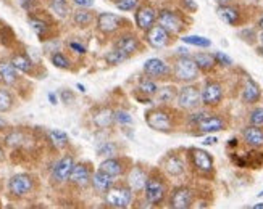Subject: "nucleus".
Masks as SVG:
<instances>
[{
    "label": "nucleus",
    "instance_id": "f257e3e1",
    "mask_svg": "<svg viewBox=\"0 0 263 209\" xmlns=\"http://www.w3.org/2000/svg\"><path fill=\"white\" fill-rule=\"evenodd\" d=\"M199 66L194 61V58H191L189 55L186 56H179L175 66H173V73L175 77L178 80H182V82H191V80H196L199 77Z\"/></svg>",
    "mask_w": 263,
    "mask_h": 209
},
{
    "label": "nucleus",
    "instance_id": "f03ea898",
    "mask_svg": "<svg viewBox=\"0 0 263 209\" xmlns=\"http://www.w3.org/2000/svg\"><path fill=\"white\" fill-rule=\"evenodd\" d=\"M176 101L182 110H196L202 103V92L196 86H184L179 89Z\"/></svg>",
    "mask_w": 263,
    "mask_h": 209
},
{
    "label": "nucleus",
    "instance_id": "7ed1b4c3",
    "mask_svg": "<svg viewBox=\"0 0 263 209\" xmlns=\"http://www.w3.org/2000/svg\"><path fill=\"white\" fill-rule=\"evenodd\" d=\"M105 201L108 206L124 209L128 207L133 201V189L129 187H111L105 193Z\"/></svg>",
    "mask_w": 263,
    "mask_h": 209
},
{
    "label": "nucleus",
    "instance_id": "20e7f679",
    "mask_svg": "<svg viewBox=\"0 0 263 209\" xmlns=\"http://www.w3.org/2000/svg\"><path fill=\"white\" fill-rule=\"evenodd\" d=\"M157 23L162 28H165L170 34H179L184 28V21H182L181 15H178L173 10H160L158 16H157Z\"/></svg>",
    "mask_w": 263,
    "mask_h": 209
},
{
    "label": "nucleus",
    "instance_id": "39448f33",
    "mask_svg": "<svg viewBox=\"0 0 263 209\" xmlns=\"http://www.w3.org/2000/svg\"><path fill=\"white\" fill-rule=\"evenodd\" d=\"M165 193H166V187L162 180L155 177L147 179L144 185V196L148 204H160L165 198Z\"/></svg>",
    "mask_w": 263,
    "mask_h": 209
},
{
    "label": "nucleus",
    "instance_id": "423d86ee",
    "mask_svg": "<svg viewBox=\"0 0 263 209\" xmlns=\"http://www.w3.org/2000/svg\"><path fill=\"white\" fill-rule=\"evenodd\" d=\"M34 189V180L28 174H16L8 180V192L13 196H26L32 192Z\"/></svg>",
    "mask_w": 263,
    "mask_h": 209
},
{
    "label": "nucleus",
    "instance_id": "0eeeda50",
    "mask_svg": "<svg viewBox=\"0 0 263 209\" xmlns=\"http://www.w3.org/2000/svg\"><path fill=\"white\" fill-rule=\"evenodd\" d=\"M145 121L147 124L152 127L155 131H171V127H173V121H171V116L168 114V111L165 110H151L145 116Z\"/></svg>",
    "mask_w": 263,
    "mask_h": 209
},
{
    "label": "nucleus",
    "instance_id": "6e6552de",
    "mask_svg": "<svg viewBox=\"0 0 263 209\" xmlns=\"http://www.w3.org/2000/svg\"><path fill=\"white\" fill-rule=\"evenodd\" d=\"M74 164H76L74 158L70 156V155L60 158L53 164V168H52V179H53V182H57V183L66 182L68 179H70V174H71Z\"/></svg>",
    "mask_w": 263,
    "mask_h": 209
},
{
    "label": "nucleus",
    "instance_id": "1a4fd4ad",
    "mask_svg": "<svg viewBox=\"0 0 263 209\" xmlns=\"http://www.w3.org/2000/svg\"><path fill=\"white\" fill-rule=\"evenodd\" d=\"M123 25H126V21L115 13H107V11H104V13H99L97 16V28L104 34L117 32Z\"/></svg>",
    "mask_w": 263,
    "mask_h": 209
},
{
    "label": "nucleus",
    "instance_id": "9d476101",
    "mask_svg": "<svg viewBox=\"0 0 263 209\" xmlns=\"http://www.w3.org/2000/svg\"><path fill=\"white\" fill-rule=\"evenodd\" d=\"M157 10L152 5H141L136 11V25L141 31H148L157 21Z\"/></svg>",
    "mask_w": 263,
    "mask_h": 209
},
{
    "label": "nucleus",
    "instance_id": "9b49d317",
    "mask_svg": "<svg viewBox=\"0 0 263 209\" xmlns=\"http://www.w3.org/2000/svg\"><path fill=\"white\" fill-rule=\"evenodd\" d=\"M194 201V193L187 187H178L170 196V206L173 209H189Z\"/></svg>",
    "mask_w": 263,
    "mask_h": 209
},
{
    "label": "nucleus",
    "instance_id": "f8f14e48",
    "mask_svg": "<svg viewBox=\"0 0 263 209\" xmlns=\"http://www.w3.org/2000/svg\"><path fill=\"white\" fill-rule=\"evenodd\" d=\"M223 98V87L218 82H213V80H209L205 82L203 89H202V103L205 107H215L218 104Z\"/></svg>",
    "mask_w": 263,
    "mask_h": 209
},
{
    "label": "nucleus",
    "instance_id": "ddd939ff",
    "mask_svg": "<svg viewBox=\"0 0 263 209\" xmlns=\"http://www.w3.org/2000/svg\"><path fill=\"white\" fill-rule=\"evenodd\" d=\"M145 39L154 49H163L170 44V32L160 25H154L151 29L145 31Z\"/></svg>",
    "mask_w": 263,
    "mask_h": 209
},
{
    "label": "nucleus",
    "instance_id": "4468645a",
    "mask_svg": "<svg viewBox=\"0 0 263 209\" xmlns=\"http://www.w3.org/2000/svg\"><path fill=\"white\" fill-rule=\"evenodd\" d=\"M191 159H192V164L197 171L207 174L213 169V158L205 152V150L200 148H192L191 150Z\"/></svg>",
    "mask_w": 263,
    "mask_h": 209
},
{
    "label": "nucleus",
    "instance_id": "2eb2a0df",
    "mask_svg": "<svg viewBox=\"0 0 263 209\" xmlns=\"http://www.w3.org/2000/svg\"><path fill=\"white\" fill-rule=\"evenodd\" d=\"M90 179H92V172H90V168L87 164H83V162H79V164H74L71 174H70V180L71 183L78 185V187H86V185L90 183Z\"/></svg>",
    "mask_w": 263,
    "mask_h": 209
},
{
    "label": "nucleus",
    "instance_id": "dca6fc26",
    "mask_svg": "<svg viewBox=\"0 0 263 209\" xmlns=\"http://www.w3.org/2000/svg\"><path fill=\"white\" fill-rule=\"evenodd\" d=\"M144 73L148 77H157L158 79V77L168 76L170 68L163 60H160V58H151V60H147L144 63Z\"/></svg>",
    "mask_w": 263,
    "mask_h": 209
},
{
    "label": "nucleus",
    "instance_id": "f3484780",
    "mask_svg": "<svg viewBox=\"0 0 263 209\" xmlns=\"http://www.w3.org/2000/svg\"><path fill=\"white\" fill-rule=\"evenodd\" d=\"M113 49L120 50L126 56H131L133 53H136L137 50H139V40H137L134 36H131V34H124V36H121L115 40Z\"/></svg>",
    "mask_w": 263,
    "mask_h": 209
},
{
    "label": "nucleus",
    "instance_id": "a211bd4d",
    "mask_svg": "<svg viewBox=\"0 0 263 209\" xmlns=\"http://www.w3.org/2000/svg\"><path fill=\"white\" fill-rule=\"evenodd\" d=\"M242 137H244V142L249 147H252V148H261L263 147V129H261V126H252V124H250L249 127H246V129H244Z\"/></svg>",
    "mask_w": 263,
    "mask_h": 209
},
{
    "label": "nucleus",
    "instance_id": "6ab92c4d",
    "mask_svg": "<svg viewBox=\"0 0 263 209\" xmlns=\"http://www.w3.org/2000/svg\"><path fill=\"white\" fill-rule=\"evenodd\" d=\"M199 131L203 134H213L224 129V121L220 116H205V118L197 124Z\"/></svg>",
    "mask_w": 263,
    "mask_h": 209
},
{
    "label": "nucleus",
    "instance_id": "aec40b11",
    "mask_svg": "<svg viewBox=\"0 0 263 209\" xmlns=\"http://www.w3.org/2000/svg\"><path fill=\"white\" fill-rule=\"evenodd\" d=\"M90 183L96 192L99 193H107L111 187H113V177L108 176L104 171H97L96 174H92V179H90Z\"/></svg>",
    "mask_w": 263,
    "mask_h": 209
},
{
    "label": "nucleus",
    "instance_id": "412c9836",
    "mask_svg": "<svg viewBox=\"0 0 263 209\" xmlns=\"http://www.w3.org/2000/svg\"><path fill=\"white\" fill-rule=\"evenodd\" d=\"M0 80L5 86H13L18 80V71L11 61H0Z\"/></svg>",
    "mask_w": 263,
    "mask_h": 209
},
{
    "label": "nucleus",
    "instance_id": "4be33fe9",
    "mask_svg": "<svg viewBox=\"0 0 263 209\" xmlns=\"http://www.w3.org/2000/svg\"><path fill=\"white\" fill-rule=\"evenodd\" d=\"M216 15L220 16L221 21H224L226 25H237V21H239V11L237 8L231 7V5H228V4H220L218 8H216Z\"/></svg>",
    "mask_w": 263,
    "mask_h": 209
},
{
    "label": "nucleus",
    "instance_id": "5701e85b",
    "mask_svg": "<svg viewBox=\"0 0 263 209\" xmlns=\"http://www.w3.org/2000/svg\"><path fill=\"white\" fill-rule=\"evenodd\" d=\"M260 87L255 80H252L250 77L246 79V86H244V90H242V100L246 103H257L260 100Z\"/></svg>",
    "mask_w": 263,
    "mask_h": 209
},
{
    "label": "nucleus",
    "instance_id": "b1692460",
    "mask_svg": "<svg viewBox=\"0 0 263 209\" xmlns=\"http://www.w3.org/2000/svg\"><path fill=\"white\" fill-rule=\"evenodd\" d=\"M147 174L144 172L142 168L139 166H134L129 172V176H128V182H129V187L133 190H144V185L147 182Z\"/></svg>",
    "mask_w": 263,
    "mask_h": 209
},
{
    "label": "nucleus",
    "instance_id": "393cba45",
    "mask_svg": "<svg viewBox=\"0 0 263 209\" xmlns=\"http://www.w3.org/2000/svg\"><path fill=\"white\" fill-rule=\"evenodd\" d=\"M163 166L170 176H181V174L184 172V161H182L178 155H170L165 159Z\"/></svg>",
    "mask_w": 263,
    "mask_h": 209
},
{
    "label": "nucleus",
    "instance_id": "a878e982",
    "mask_svg": "<svg viewBox=\"0 0 263 209\" xmlns=\"http://www.w3.org/2000/svg\"><path fill=\"white\" fill-rule=\"evenodd\" d=\"M99 169L107 172L108 176H111V177H118V176H121V174H123V164H121V161L117 159V158H111V156L108 159H105V161H102Z\"/></svg>",
    "mask_w": 263,
    "mask_h": 209
},
{
    "label": "nucleus",
    "instance_id": "bb28decb",
    "mask_svg": "<svg viewBox=\"0 0 263 209\" xmlns=\"http://www.w3.org/2000/svg\"><path fill=\"white\" fill-rule=\"evenodd\" d=\"M13 63V66L16 68L18 73H23V74H31L32 73V68H34V63L31 61V58L23 55V53H16L13 55V58L10 60Z\"/></svg>",
    "mask_w": 263,
    "mask_h": 209
},
{
    "label": "nucleus",
    "instance_id": "cd10ccee",
    "mask_svg": "<svg viewBox=\"0 0 263 209\" xmlns=\"http://www.w3.org/2000/svg\"><path fill=\"white\" fill-rule=\"evenodd\" d=\"M94 18L96 16H94L92 11L87 10V8H81V7H79V10H76L73 13V21H74V25L79 28H87L89 25H92Z\"/></svg>",
    "mask_w": 263,
    "mask_h": 209
},
{
    "label": "nucleus",
    "instance_id": "c85d7f7f",
    "mask_svg": "<svg viewBox=\"0 0 263 209\" xmlns=\"http://www.w3.org/2000/svg\"><path fill=\"white\" fill-rule=\"evenodd\" d=\"M29 26L32 28V31L36 32V36L44 40L45 36H47V32H49V25H47V21H44L37 16H31L29 18Z\"/></svg>",
    "mask_w": 263,
    "mask_h": 209
},
{
    "label": "nucleus",
    "instance_id": "c756f323",
    "mask_svg": "<svg viewBox=\"0 0 263 209\" xmlns=\"http://www.w3.org/2000/svg\"><path fill=\"white\" fill-rule=\"evenodd\" d=\"M194 61H196V65L199 66L200 71H210V69H213L215 66V56L210 55V53H197L194 55Z\"/></svg>",
    "mask_w": 263,
    "mask_h": 209
},
{
    "label": "nucleus",
    "instance_id": "7c9ffc66",
    "mask_svg": "<svg viewBox=\"0 0 263 209\" xmlns=\"http://www.w3.org/2000/svg\"><path fill=\"white\" fill-rule=\"evenodd\" d=\"M15 104V98L13 94L5 89V87H0V113H8Z\"/></svg>",
    "mask_w": 263,
    "mask_h": 209
},
{
    "label": "nucleus",
    "instance_id": "2f4dec72",
    "mask_svg": "<svg viewBox=\"0 0 263 209\" xmlns=\"http://www.w3.org/2000/svg\"><path fill=\"white\" fill-rule=\"evenodd\" d=\"M113 121H115V113L111 110H100L97 114H94V122L99 126V127H108Z\"/></svg>",
    "mask_w": 263,
    "mask_h": 209
},
{
    "label": "nucleus",
    "instance_id": "473e14b6",
    "mask_svg": "<svg viewBox=\"0 0 263 209\" xmlns=\"http://www.w3.org/2000/svg\"><path fill=\"white\" fill-rule=\"evenodd\" d=\"M178 95V92L175 87H171V86H166V87H162V89H158L157 90V94H155V100L158 103H170V101H173Z\"/></svg>",
    "mask_w": 263,
    "mask_h": 209
},
{
    "label": "nucleus",
    "instance_id": "72a5a7b5",
    "mask_svg": "<svg viewBox=\"0 0 263 209\" xmlns=\"http://www.w3.org/2000/svg\"><path fill=\"white\" fill-rule=\"evenodd\" d=\"M49 138H50V142L55 145V148H59V150L66 148L68 143H70V140H68V135L63 131H50Z\"/></svg>",
    "mask_w": 263,
    "mask_h": 209
},
{
    "label": "nucleus",
    "instance_id": "f704fd0d",
    "mask_svg": "<svg viewBox=\"0 0 263 209\" xmlns=\"http://www.w3.org/2000/svg\"><path fill=\"white\" fill-rule=\"evenodd\" d=\"M137 90L142 92V94H145L147 97H155L158 87H157V84L154 82V80H151V77H145V79H142L141 82H139V87H137Z\"/></svg>",
    "mask_w": 263,
    "mask_h": 209
},
{
    "label": "nucleus",
    "instance_id": "c9c22d12",
    "mask_svg": "<svg viewBox=\"0 0 263 209\" xmlns=\"http://www.w3.org/2000/svg\"><path fill=\"white\" fill-rule=\"evenodd\" d=\"M182 42L187 45H194V47H200V49H209L212 45L210 39L202 37V36H186V37H182Z\"/></svg>",
    "mask_w": 263,
    "mask_h": 209
},
{
    "label": "nucleus",
    "instance_id": "e433bc0d",
    "mask_svg": "<svg viewBox=\"0 0 263 209\" xmlns=\"http://www.w3.org/2000/svg\"><path fill=\"white\" fill-rule=\"evenodd\" d=\"M52 63H53V66L55 68H60V69H70V60L62 53V52H55L53 55H52Z\"/></svg>",
    "mask_w": 263,
    "mask_h": 209
},
{
    "label": "nucleus",
    "instance_id": "4c0bfd02",
    "mask_svg": "<svg viewBox=\"0 0 263 209\" xmlns=\"http://www.w3.org/2000/svg\"><path fill=\"white\" fill-rule=\"evenodd\" d=\"M129 56H126L124 53H121L120 50H117V49H113L111 52H108L107 55H105V60H107V63H110V65H120V63H123L124 60H128Z\"/></svg>",
    "mask_w": 263,
    "mask_h": 209
},
{
    "label": "nucleus",
    "instance_id": "58836bf2",
    "mask_svg": "<svg viewBox=\"0 0 263 209\" xmlns=\"http://www.w3.org/2000/svg\"><path fill=\"white\" fill-rule=\"evenodd\" d=\"M50 8L53 10L55 15H59L60 18H65L70 13V8H68L66 2H55V4H50Z\"/></svg>",
    "mask_w": 263,
    "mask_h": 209
},
{
    "label": "nucleus",
    "instance_id": "ea45409f",
    "mask_svg": "<svg viewBox=\"0 0 263 209\" xmlns=\"http://www.w3.org/2000/svg\"><path fill=\"white\" fill-rule=\"evenodd\" d=\"M249 121L252 126H263V107H258L250 113Z\"/></svg>",
    "mask_w": 263,
    "mask_h": 209
},
{
    "label": "nucleus",
    "instance_id": "a19ab883",
    "mask_svg": "<svg viewBox=\"0 0 263 209\" xmlns=\"http://www.w3.org/2000/svg\"><path fill=\"white\" fill-rule=\"evenodd\" d=\"M139 0H118L117 2V8L121 11H131L137 7Z\"/></svg>",
    "mask_w": 263,
    "mask_h": 209
},
{
    "label": "nucleus",
    "instance_id": "79ce46f5",
    "mask_svg": "<svg viewBox=\"0 0 263 209\" xmlns=\"http://www.w3.org/2000/svg\"><path fill=\"white\" fill-rule=\"evenodd\" d=\"M115 121L121 126H128L133 124V118L128 111H115Z\"/></svg>",
    "mask_w": 263,
    "mask_h": 209
},
{
    "label": "nucleus",
    "instance_id": "37998d69",
    "mask_svg": "<svg viewBox=\"0 0 263 209\" xmlns=\"http://www.w3.org/2000/svg\"><path fill=\"white\" fill-rule=\"evenodd\" d=\"M213 56H215V61L218 63V65H221V66H231L233 65L231 58L228 56L226 53H223V52H216Z\"/></svg>",
    "mask_w": 263,
    "mask_h": 209
},
{
    "label": "nucleus",
    "instance_id": "c03bdc74",
    "mask_svg": "<svg viewBox=\"0 0 263 209\" xmlns=\"http://www.w3.org/2000/svg\"><path fill=\"white\" fill-rule=\"evenodd\" d=\"M60 98L63 103H71L74 100V95H73V92L71 90H68V89H63L60 92Z\"/></svg>",
    "mask_w": 263,
    "mask_h": 209
},
{
    "label": "nucleus",
    "instance_id": "a18cd8bd",
    "mask_svg": "<svg viewBox=\"0 0 263 209\" xmlns=\"http://www.w3.org/2000/svg\"><path fill=\"white\" fill-rule=\"evenodd\" d=\"M209 113H205V111H199V113H194V114H191V118H189V122L191 124H199L203 118H205V116H207Z\"/></svg>",
    "mask_w": 263,
    "mask_h": 209
},
{
    "label": "nucleus",
    "instance_id": "49530a36",
    "mask_svg": "<svg viewBox=\"0 0 263 209\" xmlns=\"http://www.w3.org/2000/svg\"><path fill=\"white\" fill-rule=\"evenodd\" d=\"M20 5L25 8L26 11H32L34 8H36V0H20Z\"/></svg>",
    "mask_w": 263,
    "mask_h": 209
},
{
    "label": "nucleus",
    "instance_id": "de8ad7c7",
    "mask_svg": "<svg viewBox=\"0 0 263 209\" xmlns=\"http://www.w3.org/2000/svg\"><path fill=\"white\" fill-rule=\"evenodd\" d=\"M113 150H115V147H113L111 143H107V145H104V147H100L99 148V155H108V156H111L113 155Z\"/></svg>",
    "mask_w": 263,
    "mask_h": 209
},
{
    "label": "nucleus",
    "instance_id": "09e8293b",
    "mask_svg": "<svg viewBox=\"0 0 263 209\" xmlns=\"http://www.w3.org/2000/svg\"><path fill=\"white\" fill-rule=\"evenodd\" d=\"M73 4L81 8H90L94 5V0H73Z\"/></svg>",
    "mask_w": 263,
    "mask_h": 209
},
{
    "label": "nucleus",
    "instance_id": "8fccbe9b",
    "mask_svg": "<svg viewBox=\"0 0 263 209\" xmlns=\"http://www.w3.org/2000/svg\"><path fill=\"white\" fill-rule=\"evenodd\" d=\"M70 49H73L76 53H86V47L78 42H70Z\"/></svg>",
    "mask_w": 263,
    "mask_h": 209
},
{
    "label": "nucleus",
    "instance_id": "3c124183",
    "mask_svg": "<svg viewBox=\"0 0 263 209\" xmlns=\"http://www.w3.org/2000/svg\"><path fill=\"white\" fill-rule=\"evenodd\" d=\"M182 2H184V7L187 10H191V11L197 10V5H196V2H194V0H182Z\"/></svg>",
    "mask_w": 263,
    "mask_h": 209
},
{
    "label": "nucleus",
    "instance_id": "603ef678",
    "mask_svg": "<svg viewBox=\"0 0 263 209\" xmlns=\"http://www.w3.org/2000/svg\"><path fill=\"white\" fill-rule=\"evenodd\" d=\"M216 143V137H209L207 140H203V145H215Z\"/></svg>",
    "mask_w": 263,
    "mask_h": 209
},
{
    "label": "nucleus",
    "instance_id": "864d4df0",
    "mask_svg": "<svg viewBox=\"0 0 263 209\" xmlns=\"http://www.w3.org/2000/svg\"><path fill=\"white\" fill-rule=\"evenodd\" d=\"M49 100H50L52 104H57V97H55V94H49Z\"/></svg>",
    "mask_w": 263,
    "mask_h": 209
},
{
    "label": "nucleus",
    "instance_id": "5fc2aeb1",
    "mask_svg": "<svg viewBox=\"0 0 263 209\" xmlns=\"http://www.w3.org/2000/svg\"><path fill=\"white\" fill-rule=\"evenodd\" d=\"M257 25H258V28H260V29L263 31V16H261V18L258 19V23H257Z\"/></svg>",
    "mask_w": 263,
    "mask_h": 209
},
{
    "label": "nucleus",
    "instance_id": "6e6d98bb",
    "mask_svg": "<svg viewBox=\"0 0 263 209\" xmlns=\"http://www.w3.org/2000/svg\"><path fill=\"white\" fill-rule=\"evenodd\" d=\"M254 209H263V203H258V204H254Z\"/></svg>",
    "mask_w": 263,
    "mask_h": 209
},
{
    "label": "nucleus",
    "instance_id": "4d7b16f0",
    "mask_svg": "<svg viewBox=\"0 0 263 209\" xmlns=\"http://www.w3.org/2000/svg\"><path fill=\"white\" fill-rule=\"evenodd\" d=\"M78 89L81 90V92H86V87H84L83 84H78Z\"/></svg>",
    "mask_w": 263,
    "mask_h": 209
},
{
    "label": "nucleus",
    "instance_id": "13d9d810",
    "mask_svg": "<svg viewBox=\"0 0 263 209\" xmlns=\"http://www.w3.org/2000/svg\"><path fill=\"white\" fill-rule=\"evenodd\" d=\"M258 40H260V44L263 45V31L260 32V36H258Z\"/></svg>",
    "mask_w": 263,
    "mask_h": 209
},
{
    "label": "nucleus",
    "instance_id": "bf43d9fd",
    "mask_svg": "<svg viewBox=\"0 0 263 209\" xmlns=\"http://www.w3.org/2000/svg\"><path fill=\"white\" fill-rule=\"evenodd\" d=\"M231 0H218V4H230Z\"/></svg>",
    "mask_w": 263,
    "mask_h": 209
},
{
    "label": "nucleus",
    "instance_id": "052dcab7",
    "mask_svg": "<svg viewBox=\"0 0 263 209\" xmlns=\"http://www.w3.org/2000/svg\"><path fill=\"white\" fill-rule=\"evenodd\" d=\"M50 4H55V2H66V0H49Z\"/></svg>",
    "mask_w": 263,
    "mask_h": 209
},
{
    "label": "nucleus",
    "instance_id": "680f3d73",
    "mask_svg": "<svg viewBox=\"0 0 263 209\" xmlns=\"http://www.w3.org/2000/svg\"><path fill=\"white\" fill-rule=\"evenodd\" d=\"M2 127H5V121L0 119V129H2Z\"/></svg>",
    "mask_w": 263,
    "mask_h": 209
},
{
    "label": "nucleus",
    "instance_id": "e2e57ef3",
    "mask_svg": "<svg viewBox=\"0 0 263 209\" xmlns=\"http://www.w3.org/2000/svg\"><path fill=\"white\" fill-rule=\"evenodd\" d=\"M4 159V152H2V148H0V161Z\"/></svg>",
    "mask_w": 263,
    "mask_h": 209
},
{
    "label": "nucleus",
    "instance_id": "0e129e2a",
    "mask_svg": "<svg viewBox=\"0 0 263 209\" xmlns=\"http://www.w3.org/2000/svg\"><path fill=\"white\" fill-rule=\"evenodd\" d=\"M258 53H260V55H261V56H263V45H261V47H260V49H258Z\"/></svg>",
    "mask_w": 263,
    "mask_h": 209
},
{
    "label": "nucleus",
    "instance_id": "69168bd1",
    "mask_svg": "<svg viewBox=\"0 0 263 209\" xmlns=\"http://www.w3.org/2000/svg\"><path fill=\"white\" fill-rule=\"evenodd\" d=\"M258 196H263V192H260V193H258Z\"/></svg>",
    "mask_w": 263,
    "mask_h": 209
}]
</instances>
